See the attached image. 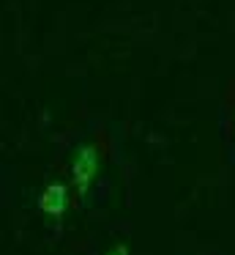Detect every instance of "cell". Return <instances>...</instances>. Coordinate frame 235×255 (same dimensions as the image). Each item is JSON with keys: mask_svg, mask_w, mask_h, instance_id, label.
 I'll return each mask as SVG.
<instances>
[{"mask_svg": "<svg viewBox=\"0 0 235 255\" xmlns=\"http://www.w3.org/2000/svg\"><path fill=\"white\" fill-rule=\"evenodd\" d=\"M66 209H69V187L60 181L47 184L44 192L38 195V211L52 217V220H60L66 214Z\"/></svg>", "mask_w": 235, "mask_h": 255, "instance_id": "7a4b0ae2", "label": "cell"}, {"mask_svg": "<svg viewBox=\"0 0 235 255\" xmlns=\"http://www.w3.org/2000/svg\"><path fill=\"white\" fill-rule=\"evenodd\" d=\"M98 170H101V156H98V148L90 143L79 145L74 151V159H71V184H74L77 195L85 198L90 192L93 181H96Z\"/></svg>", "mask_w": 235, "mask_h": 255, "instance_id": "6da1fadb", "label": "cell"}, {"mask_svg": "<svg viewBox=\"0 0 235 255\" xmlns=\"http://www.w3.org/2000/svg\"><path fill=\"white\" fill-rule=\"evenodd\" d=\"M233 132H235V129H233Z\"/></svg>", "mask_w": 235, "mask_h": 255, "instance_id": "277c9868", "label": "cell"}, {"mask_svg": "<svg viewBox=\"0 0 235 255\" xmlns=\"http://www.w3.org/2000/svg\"><path fill=\"white\" fill-rule=\"evenodd\" d=\"M104 255H131V253H129V247H126V244H115V247H109Z\"/></svg>", "mask_w": 235, "mask_h": 255, "instance_id": "3957f363", "label": "cell"}]
</instances>
